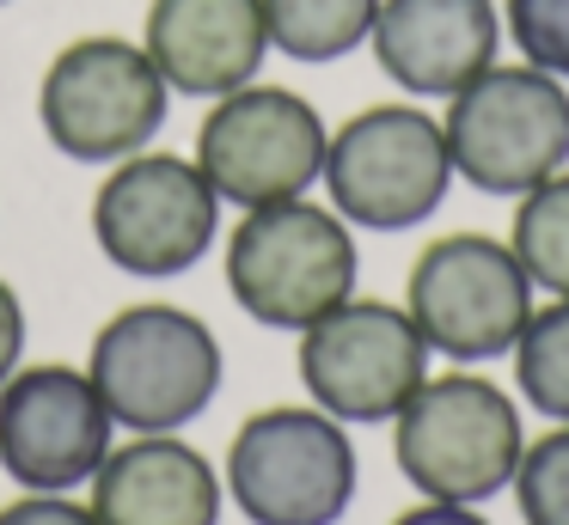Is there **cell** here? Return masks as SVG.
<instances>
[{
  "instance_id": "cell-2",
  "label": "cell",
  "mask_w": 569,
  "mask_h": 525,
  "mask_svg": "<svg viewBox=\"0 0 569 525\" xmlns=\"http://www.w3.org/2000/svg\"><path fill=\"white\" fill-rule=\"evenodd\" d=\"M356 226L331 202H312V195L246 208V220L227 239V293L263 330H295L300 336L356 293Z\"/></svg>"
},
{
  "instance_id": "cell-3",
  "label": "cell",
  "mask_w": 569,
  "mask_h": 525,
  "mask_svg": "<svg viewBox=\"0 0 569 525\" xmlns=\"http://www.w3.org/2000/svg\"><path fill=\"white\" fill-rule=\"evenodd\" d=\"M87 373L104 410L129 434H178L221 391V342L184 305H123L92 336Z\"/></svg>"
},
{
  "instance_id": "cell-20",
  "label": "cell",
  "mask_w": 569,
  "mask_h": 525,
  "mask_svg": "<svg viewBox=\"0 0 569 525\" xmlns=\"http://www.w3.org/2000/svg\"><path fill=\"white\" fill-rule=\"evenodd\" d=\"M502 37L515 61L569 85V0H502Z\"/></svg>"
},
{
  "instance_id": "cell-11",
  "label": "cell",
  "mask_w": 569,
  "mask_h": 525,
  "mask_svg": "<svg viewBox=\"0 0 569 525\" xmlns=\"http://www.w3.org/2000/svg\"><path fill=\"white\" fill-rule=\"evenodd\" d=\"M325 147H331V129L312 110V98L251 80L214 98V110L202 117L197 165L214 183V195L246 214V208L307 195L325 178Z\"/></svg>"
},
{
  "instance_id": "cell-16",
  "label": "cell",
  "mask_w": 569,
  "mask_h": 525,
  "mask_svg": "<svg viewBox=\"0 0 569 525\" xmlns=\"http://www.w3.org/2000/svg\"><path fill=\"white\" fill-rule=\"evenodd\" d=\"M373 19H380V0H263L270 49L307 68L356 55L373 37Z\"/></svg>"
},
{
  "instance_id": "cell-8",
  "label": "cell",
  "mask_w": 569,
  "mask_h": 525,
  "mask_svg": "<svg viewBox=\"0 0 569 525\" xmlns=\"http://www.w3.org/2000/svg\"><path fill=\"white\" fill-rule=\"evenodd\" d=\"M172 85L153 68V55L129 37H74L56 49L38 85V122L50 134L56 153L80 159V165H117V159L141 153L160 134Z\"/></svg>"
},
{
  "instance_id": "cell-15",
  "label": "cell",
  "mask_w": 569,
  "mask_h": 525,
  "mask_svg": "<svg viewBox=\"0 0 569 525\" xmlns=\"http://www.w3.org/2000/svg\"><path fill=\"white\" fill-rule=\"evenodd\" d=\"M221 471L178 434H136L92 471L99 525H221Z\"/></svg>"
},
{
  "instance_id": "cell-19",
  "label": "cell",
  "mask_w": 569,
  "mask_h": 525,
  "mask_svg": "<svg viewBox=\"0 0 569 525\" xmlns=\"http://www.w3.org/2000/svg\"><path fill=\"white\" fill-rule=\"evenodd\" d=\"M508 495L520 507V525H569V422L527 434V452H520Z\"/></svg>"
},
{
  "instance_id": "cell-22",
  "label": "cell",
  "mask_w": 569,
  "mask_h": 525,
  "mask_svg": "<svg viewBox=\"0 0 569 525\" xmlns=\"http://www.w3.org/2000/svg\"><path fill=\"white\" fill-rule=\"evenodd\" d=\"M19 354H26V305L0 275V385L19 373Z\"/></svg>"
},
{
  "instance_id": "cell-18",
  "label": "cell",
  "mask_w": 569,
  "mask_h": 525,
  "mask_svg": "<svg viewBox=\"0 0 569 525\" xmlns=\"http://www.w3.org/2000/svg\"><path fill=\"white\" fill-rule=\"evenodd\" d=\"M508 366H515L520 410L545 415V422H569V300L532 305Z\"/></svg>"
},
{
  "instance_id": "cell-5",
  "label": "cell",
  "mask_w": 569,
  "mask_h": 525,
  "mask_svg": "<svg viewBox=\"0 0 569 525\" xmlns=\"http://www.w3.org/2000/svg\"><path fill=\"white\" fill-rule=\"evenodd\" d=\"M453 178L483 195H527L569 165V85L527 61H490L441 110Z\"/></svg>"
},
{
  "instance_id": "cell-23",
  "label": "cell",
  "mask_w": 569,
  "mask_h": 525,
  "mask_svg": "<svg viewBox=\"0 0 569 525\" xmlns=\"http://www.w3.org/2000/svg\"><path fill=\"white\" fill-rule=\"evenodd\" d=\"M392 525H490V519H483V507H459V501H417Z\"/></svg>"
},
{
  "instance_id": "cell-17",
  "label": "cell",
  "mask_w": 569,
  "mask_h": 525,
  "mask_svg": "<svg viewBox=\"0 0 569 525\" xmlns=\"http://www.w3.org/2000/svg\"><path fill=\"white\" fill-rule=\"evenodd\" d=\"M508 244L532 275V287L551 293V300H569V165L557 178L532 183L527 195H515Z\"/></svg>"
},
{
  "instance_id": "cell-21",
  "label": "cell",
  "mask_w": 569,
  "mask_h": 525,
  "mask_svg": "<svg viewBox=\"0 0 569 525\" xmlns=\"http://www.w3.org/2000/svg\"><path fill=\"white\" fill-rule=\"evenodd\" d=\"M0 525H99L92 519V507H80V501L68 495H19L13 507H0Z\"/></svg>"
},
{
  "instance_id": "cell-7",
  "label": "cell",
  "mask_w": 569,
  "mask_h": 525,
  "mask_svg": "<svg viewBox=\"0 0 569 525\" xmlns=\"http://www.w3.org/2000/svg\"><path fill=\"white\" fill-rule=\"evenodd\" d=\"M227 495L251 525H337L356 501V440L319 403H270L227 446Z\"/></svg>"
},
{
  "instance_id": "cell-10",
  "label": "cell",
  "mask_w": 569,
  "mask_h": 525,
  "mask_svg": "<svg viewBox=\"0 0 569 525\" xmlns=\"http://www.w3.org/2000/svg\"><path fill=\"white\" fill-rule=\"evenodd\" d=\"M429 361L435 354L405 305L361 300V293H349L337 312L300 330V354H295L307 397L343 427L392 422L429 378Z\"/></svg>"
},
{
  "instance_id": "cell-4",
  "label": "cell",
  "mask_w": 569,
  "mask_h": 525,
  "mask_svg": "<svg viewBox=\"0 0 569 525\" xmlns=\"http://www.w3.org/2000/svg\"><path fill=\"white\" fill-rule=\"evenodd\" d=\"M325 195L361 232H410L441 214L453 190V153H447L441 117L417 98L368 104L331 129L325 147Z\"/></svg>"
},
{
  "instance_id": "cell-6",
  "label": "cell",
  "mask_w": 569,
  "mask_h": 525,
  "mask_svg": "<svg viewBox=\"0 0 569 525\" xmlns=\"http://www.w3.org/2000/svg\"><path fill=\"white\" fill-rule=\"evenodd\" d=\"M539 287L520 269L515 244L496 232H441L422 244L405 281V312L422 330L429 354L453 366L508 361L527 330Z\"/></svg>"
},
{
  "instance_id": "cell-12",
  "label": "cell",
  "mask_w": 569,
  "mask_h": 525,
  "mask_svg": "<svg viewBox=\"0 0 569 525\" xmlns=\"http://www.w3.org/2000/svg\"><path fill=\"white\" fill-rule=\"evenodd\" d=\"M111 434L117 422L87 366H19L0 385V471L31 495H68L92 483Z\"/></svg>"
},
{
  "instance_id": "cell-1",
  "label": "cell",
  "mask_w": 569,
  "mask_h": 525,
  "mask_svg": "<svg viewBox=\"0 0 569 525\" xmlns=\"http://www.w3.org/2000/svg\"><path fill=\"white\" fill-rule=\"evenodd\" d=\"M520 452H527L520 397L478 366L429 373L417 397L392 415V458L422 501L483 507L508 495Z\"/></svg>"
},
{
  "instance_id": "cell-13",
  "label": "cell",
  "mask_w": 569,
  "mask_h": 525,
  "mask_svg": "<svg viewBox=\"0 0 569 525\" xmlns=\"http://www.w3.org/2000/svg\"><path fill=\"white\" fill-rule=\"evenodd\" d=\"M368 49L405 98L447 104L490 61H502V7L496 0H380Z\"/></svg>"
},
{
  "instance_id": "cell-14",
  "label": "cell",
  "mask_w": 569,
  "mask_h": 525,
  "mask_svg": "<svg viewBox=\"0 0 569 525\" xmlns=\"http://www.w3.org/2000/svg\"><path fill=\"white\" fill-rule=\"evenodd\" d=\"M141 49L172 92L227 98L263 73L270 55L263 0H148Z\"/></svg>"
},
{
  "instance_id": "cell-9",
  "label": "cell",
  "mask_w": 569,
  "mask_h": 525,
  "mask_svg": "<svg viewBox=\"0 0 569 525\" xmlns=\"http://www.w3.org/2000/svg\"><path fill=\"white\" fill-rule=\"evenodd\" d=\"M221 232V195L197 159L178 153H129L92 195V239L104 263L141 281H172L209 256Z\"/></svg>"
}]
</instances>
